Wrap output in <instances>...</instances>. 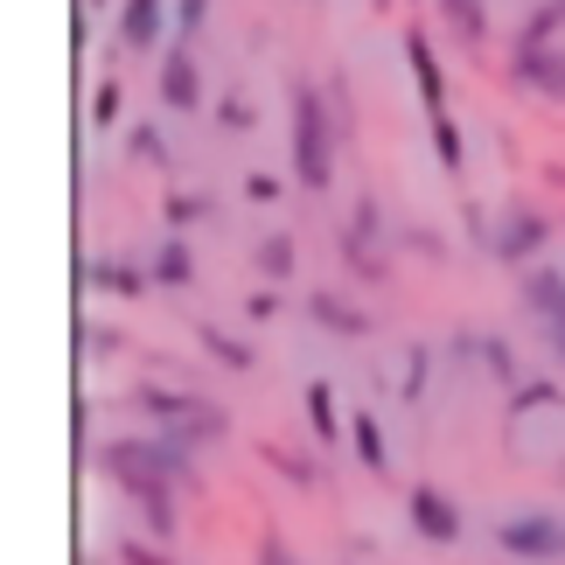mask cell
I'll list each match as a JSON object with an SVG mask.
<instances>
[{"label": "cell", "instance_id": "6da1fadb", "mask_svg": "<svg viewBox=\"0 0 565 565\" xmlns=\"http://www.w3.org/2000/svg\"><path fill=\"white\" fill-rule=\"evenodd\" d=\"M335 140H342V126H335L329 92L300 77L294 84V175H300V189L321 195L335 182Z\"/></svg>", "mask_w": 565, "mask_h": 565}, {"label": "cell", "instance_id": "7a4b0ae2", "mask_svg": "<svg viewBox=\"0 0 565 565\" xmlns=\"http://www.w3.org/2000/svg\"><path fill=\"white\" fill-rule=\"evenodd\" d=\"M98 461L105 475H113L119 489H140V482H161V489H189L195 482V468H189V447L175 440H140V433H126V440H105L98 447Z\"/></svg>", "mask_w": 565, "mask_h": 565}, {"label": "cell", "instance_id": "3957f363", "mask_svg": "<svg viewBox=\"0 0 565 565\" xmlns=\"http://www.w3.org/2000/svg\"><path fill=\"white\" fill-rule=\"evenodd\" d=\"M482 245H489V258H503V266H524V273H531L537 252L552 245V216L537 210V203H503Z\"/></svg>", "mask_w": 565, "mask_h": 565}, {"label": "cell", "instance_id": "277c9868", "mask_svg": "<svg viewBox=\"0 0 565 565\" xmlns=\"http://www.w3.org/2000/svg\"><path fill=\"white\" fill-rule=\"evenodd\" d=\"M495 545L524 565H558L565 558V516L558 510H516L495 524Z\"/></svg>", "mask_w": 565, "mask_h": 565}, {"label": "cell", "instance_id": "5b68a950", "mask_svg": "<svg viewBox=\"0 0 565 565\" xmlns=\"http://www.w3.org/2000/svg\"><path fill=\"white\" fill-rule=\"evenodd\" d=\"M524 308H531V321L545 329V342L565 363V273L558 266H531L524 273Z\"/></svg>", "mask_w": 565, "mask_h": 565}, {"label": "cell", "instance_id": "8992f818", "mask_svg": "<svg viewBox=\"0 0 565 565\" xmlns=\"http://www.w3.org/2000/svg\"><path fill=\"white\" fill-rule=\"evenodd\" d=\"M405 510H412V531H419L426 545H461V510H454V495H447V489L419 482V489L405 495Z\"/></svg>", "mask_w": 565, "mask_h": 565}, {"label": "cell", "instance_id": "52a82bcc", "mask_svg": "<svg viewBox=\"0 0 565 565\" xmlns=\"http://www.w3.org/2000/svg\"><path fill=\"white\" fill-rule=\"evenodd\" d=\"M510 84H516V92H537V98H558L565 105V50H516L510 56Z\"/></svg>", "mask_w": 565, "mask_h": 565}, {"label": "cell", "instance_id": "ba28073f", "mask_svg": "<svg viewBox=\"0 0 565 565\" xmlns=\"http://www.w3.org/2000/svg\"><path fill=\"white\" fill-rule=\"evenodd\" d=\"M308 321H315V329H329V335H342V342L371 335V308H356V300L335 294V287H315L308 294Z\"/></svg>", "mask_w": 565, "mask_h": 565}, {"label": "cell", "instance_id": "9c48e42d", "mask_svg": "<svg viewBox=\"0 0 565 565\" xmlns=\"http://www.w3.org/2000/svg\"><path fill=\"white\" fill-rule=\"evenodd\" d=\"M161 105H168V113H203V71H195L189 50L161 56Z\"/></svg>", "mask_w": 565, "mask_h": 565}, {"label": "cell", "instance_id": "30bf717a", "mask_svg": "<svg viewBox=\"0 0 565 565\" xmlns=\"http://www.w3.org/2000/svg\"><path fill=\"white\" fill-rule=\"evenodd\" d=\"M147 279L154 287H168V294H182V287H195V245L182 231H168L154 252H147Z\"/></svg>", "mask_w": 565, "mask_h": 565}, {"label": "cell", "instance_id": "8fae6325", "mask_svg": "<svg viewBox=\"0 0 565 565\" xmlns=\"http://www.w3.org/2000/svg\"><path fill=\"white\" fill-rule=\"evenodd\" d=\"M168 29H175L168 0H119V42L126 50H154Z\"/></svg>", "mask_w": 565, "mask_h": 565}, {"label": "cell", "instance_id": "7c38bea8", "mask_svg": "<svg viewBox=\"0 0 565 565\" xmlns=\"http://www.w3.org/2000/svg\"><path fill=\"white\" fill-rule=\"evenodd\" d=\"M224 433H231V412L224 405H216V398H189V412L175 419V433H161V440H175V447L195 454V447H216Z\"/></svg>", "mask_w": 565, "mask_h": 565}, {"label": "cell", "instance_id": "4fadbf2b", "mask_svg": "<svg viewBox=\"0 0 565 565\" xmlns=\"http://www.w3.org/2000/svg\"><path fill=\"white\" fill-rule=\"evenodd\" d=\"M405 63H412V92L426 98V119L433 113H447V77H440V56H433V42H426V29H405Z\"/></svg>", "mask_w": 565, "mask_h": 565}, {"label": "cell", "instance_id": "5bb4252c", "mask_svg": "<svg viewBox=\"0 0 565 565\" xmlns=\"http://www.w3.org/2000/svg\"><path fill=\"white\" fill-rule=\"evenodd\" d=\"M77 279H84V287H92V294H119V300H140L147 287H154V279H147V273L119 266V258H84V266H77Z\"/></svg>", "mask_w": 565, "mask_h": 565}, {"label": "cell", "instance_id": "9a60e30c", "mask_svg": "<svg viewBox=\"0 0 565 565\" xmlns=\"http://www.w3.org/2000/svg\"><path fill=\"white\" fill-rule=\"evenodd\" d=\"M189 398H195V391H168V384H140L134 391V405L147 412V426H154V433H175V419L189 412Z\"/></svg>", "mask_w": 565, "mask_h": 565}, {"label": "cell", "instance_id": "2e32d148", "mask_svg": "<svg viewBox=\"0 0 565 565\" xmlns=\"http://www.w3.org/2000/svg\"><path fill=\"white\" fill-rule=\"evenodd\" d=\"M252 266H258V279H266V287H279V279H294V266H300L294 237H287V231L258 237V245H252Z\"/></svg>", "mask_w": 565, "mask_h": 565}, {"label": "cell", "instance_id": "e0dca14e", "mask_svg": "<svg viewBox=\"0 0 565 565\" xmlns=\"http://www.w3.org/2000/svg\"><path fill=\"white\" fill-rule=\"evenodd\" d=\"M126 495H134L140 524L154 531V537H175V489H161V482H140V489H126Z\"/></svg>", "mask_w": 565, "mask_h": 565}, {"label": "cell", "instance_id": "ac0fdd59", "mask_svg": "<svg viewBox=\"0 0 565 565\" xmlns=\"http://www.w3.org/2000/svg\"><path fill=\"white\" fill-rule=\"evenodd\" d=\"M195 342H203V356H216V363H224V371H252V363H258V350H252V342L224 335V329H216V321H195Z\"/></svg>", "mask_w": 565, "mask_h": 565}, {"label": "cell", "instance_id": "d6986e66", "mask_svg": "<svg viewBox=\"0 0 565 565\" xmlns=\"http://www.w3.org/2000/svg\"><path fill=\"white\" fill-rule=\"evenodd\" d=\"M350 447H356V461L371 468V475H391V447H384V426L371 419V412H356V419H350Z\"/></svg>", "mask_w": 565, "mask_h": 565}, {"label": "cell", "instance_id": "ffe728a7", "mask_svg": "<svg viewBox=\"0 0 565 565\" xmlns=\"http://www.w3.org/2000/svg\"><path fill=\"white\" fill-rule=\"evenodd\" d=\"M558 29H565V0H545V8L524 14V29H516V50H552Z\"/></svg>", "mask_w": 565, "mask_h": 565}, {"label": "cell", "instance_id": "44dd1931", "mask_svg": "<svg viewBox=\"0 0 565 565\" xmlns=\"http://www.w3.org/2000/svg\"><path fill=\"white\" fill-rule=\"evenodd\" d=\"M426 134H433V154H440V168H447V175H461V168H468V140H461V126H454L447 113H433V119H426Z\"/></svg>", "mask_w": 565, "mask_h": 565}, {"label": "cell", "instance_id": "7402d4cb", "mask_svg": "<svg viewBox=\"0 0 565 565\" xmlns=\"http://www.w3.org/2000/svg\"><path fill=\"white\" fill-rule=\"evenodd\" d=\"M161 216H168V231L210 224V195H203V189H168V195H161Z\"/></svg>", "mask_w": 565, "mask_h": 565}, {"label": "cell", "instance_id": "603a6c76", "mask_svg": "<svg viewBox=\"0 0 565 565\" xmlns=\"http://www.w3.org/2000/svg\"><path fill=\"white\" fill-rule=\"evenodd\" d=\"M440 14L454 21V35H461V42H482L489 35V0H440Z\"/></svg>", "mask_w": 565, "mask_h": 565}, {"label": "cell", "instance_id": "cb8c5ba5", "mask_svg": "<svg viewBox=\"0 0 565 565\" xmlns=\"http://www.w3.org/2000/svg\"><path fill=\"white\" fill-rule=\"evenodd\" d=\"M475 356H482V363H489V377H495V384H510V391H524V384H516V350H510V342H503V335H482V342H475Z\"/></svg>", "mask_w": 565, "mask_h": 565}, {"label": "cell", "instance_id": "d4e9b609", "mask_svg": "<svg viewBox=\"0 0 565 565\" xmlns=\"http://www.w3.org/2000/svg\"><path fill=\"white\" fill-rule=\"evenodd\" d=\"M308 426H315V440H335L342 433V419H335V398H329V384H308Z\"/></svg>", "mask_w": 565, "mask_h": 565}, {"label": "cell", "instance_id": "484cf974", "mask_svg": "<svg viewBox=\"0 0 565 565\" xmlns=\"http://www.w3.org/2000/svg\"><path fill=\"white\" fill-rule=\"evenodd\" d=\"M203 21H210V0H175V50L203 35Z\"/></svg>", "mask_w": 565, "mask_h": 565}, {"label": "cell", "instance_id": "4316f807", "mask_svg": "<svg viewBox=\"0 0 565 565\" xmlns=\"http://www.w3.org/2000/svg\"><path fill=\"white\" fill-rule=\"evenodd\" d=\"M342 258H350L363 279H384V258L371 252V237H356V231H350V237H342Z\"/></svg>", "mask_w": 565, "mask_h": 565}, {"label": "cell", "instance_id": "83f0119b", "mask_svg": "<svg viewBox=\"0 0 565 565\" xmlns=\"http://www.w3.org/2000/svg\"><path fill=\"white\" fill-rule=\"evenodd\" d=\"M405 356H412V363H405V398H419V384H426V371H433V350H426V342H412Z\"/></svg>", "mask_w": 565, "mask_h": 565}, {"label": "cell", "instance_id": "f1b7e54d", "mask_svg": "<svg viewBox=\"0 0 565 565\" xmlns=\"http://www.w3.org/2000/svg\"><path fill=\"white\" fill-rule=\"evenodd\" d=\"M134 154H140L147 168H168V140L154 134V126H140V134H134Z\"/></svg>", "mask_w": 565, "mask_h": 565}, {"label": "cell", "instance_id": "f546056e", "mask_svg": "<svg viewBox=\"0 0 565 565\" xmlns=\"http://www.w3.org/2000/svg\"><path fill=\"white\" fill-rule=\"evenodd\" d=\"M279 315V287H252L245 294V321H273Z\"/></svg>", "mask_w": 565, "mask_h": 565}, {"label": "cell", "instance_id": "4dcf8cb0", "mask_svg": "<svg viewBox=\"0 0 565 565\" xmlns=\"http://www.w3.org/2000/svg\"><path fill=\"white\" fill-rule=\"evenodd\" d=\"M216 126H231V134H252V105H245V98H224V105H216Z\"/></svg>", "mask_w": 565, "mask_h": 565}, {"label": "cell", "instance_id": "1f68e13d", "mask_svg": "<svg viewBox=\"0 0 565 565\" xmlns=\"http://www.w3.org/2000/svg\"><path fill=\"white\" fill-rule=\"evenodd\" d=\"M119 119V84H98V98H92V126H113Z\"/></svg>", "mask_w": 565, "mask_h": 565}, {"label": "cell", "instance_id": "d6a6232c", "mask_svg": "<svg viewBox=\"0 0 565 565\" xmlns=\"http://www.w3.org/2000/svg\"><path fill=\"white\" fill-rule=\"evenodd\" d=\"M245 195H252V203H279V175H266V168H252V175H245Z\"/></svg>", "mask_w": 565, "mask_h": 565}, {"label": "cell", "instance_id": "836d02e7", "mask_svg": "<svg viewBox=\"0 0 565 565\" xmlns=\"http://www.w3.org/2000/svg\"><path fill=\"white\" fill-rule=\"evenodd\" d=\"M377 231H384V210L363 195V203H356V237H371V245H377Z\"/></svg>", "mask_w": 565, "mask_h": 565}, {"label": "cell", "instance_id": "e575fe53", "mask_svg": "<svg viewBox=\"0 0 565 565\" xmlns=\"http://www.w3.org/2000/svg\"><path fill=\"white\" fill-rule=\"evenodd\" d=\"M119 565H168L161 552H147L140 537H119Z\"/></svg>", "mask_w": 565, "mask_h": 565}, {"label": "cell", "instance_id": "d590c367", "mask_svg": "<svg viewBox=\"0 0 565 565\" xmlns=\"http://www.w3.org/2000/svg\"><path fill=\"white\" fill-rule=\"evenodd\" d=\"M405 245H412V252H426V258H447V245H440V231H412Z\"/></svg>", "mask_w": 565, "mask_h": 565}, {"label": "cell", "instance_id": "8d00e7d4", "mask_svg": "<svg viewBox=\"0 0 565 565\" xmlns=\"http://www.w3.org/2000/svg\"><path fill=\"white\" fill-rule=\"evenodd\" d=\"M258 565H300V558L279 545V537H266V545H258Z\"/></svg>", "mask_w": 565, "mask_h": 565}, {"label": "cell", "instance_id": "74e56055", "mask_svg": "<svg viewBox=\"0 0 565 565\" xmlns=\"http://www.w3.org/2000/svg\"><path fill=\"white\" fill-rule=\"evenodd\" d=\"M84 8H105V0H84Z\"/></svg>", "mask_w": 565, "mask_h": 565}]
</instances>
